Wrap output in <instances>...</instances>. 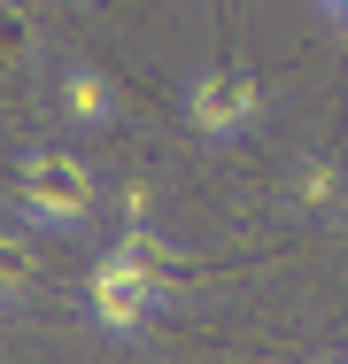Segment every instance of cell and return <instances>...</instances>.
<instances>
[{
	"mask_svg": "<svg viewBox=\"0 0 348 364\" xmlns=\"http://www.w3.org/2000/svg\"><path fill=\"white\" fill-rule=\"evenodd\" d=\"M317 8H325V16H333V23L348 31V0H317Z\"/></svg>",
	"mask_w": 348,
	"mask_h": 364,
	"instance_id": "obj_9",
	"label": "cell"
},
{
	"mask_svg": "<svg viewBox=\"0 0 348 364\" xmlns=\"http://www.w3.org/2000/svg\"><path fill=\"white\" fill-rule=\"evenodd\" d=\"M0 47H8V63H31V55H39V23H31L23 8H8V16H0Z\"/></svg>",
	"mask_w": 348,
	"mask_h": 364,
	"instance_id": "obj_7",
	"label": "cell"
},
{
	"mask_svg": "<svg viewBox=\"0 0 348 364\" xmlns=\"http://www.w3.org/2000/svg\"><path fill=\"white\" fill-rule=\"evenodd\" d=\"M31 287H39V256H31V240H23V218H16L0 232V294H8V310H16Z\"/></svg>",
	"mask_w": 348,
	"mask_h": 364,
	"instance_id": "obj_6",
	"label": "cell"
},
{
	"mask_svg": "<svg viewBox=\"0 0 348 364\" xmlns=\"http://www.w3.org/2000/svg\"><path fill=\"white\" fill-rule=\"evenodd\" d=\"M170 294L155 272H139L132 256H116V248H101L93 256V272H85V310H93V326L109 333V341H139L163 310H170Z\"/></svg>",
	"mask_w": 348,
	"mask_h": 364,
	"instance_id": "obj_2",
	"label": "cell"
},
{
	"mask_svg": "<svg viewBox=\"0 0 348 364\" xmlns=\"http://www.w3.org/2000/svg\"><path fill=\"white\" fill-rule=\"evenodd\" d=\"M341 364H348V357H341Z\"/></svg>",
	"mask_w": 348,
	"mask_h": 364,
	"instance_id": "obj_10",
	"label": "cell"
},
{
	"mask_svg": "<svg viewBox=\"0 0 348 364\" xmlns=\"http://www.w3.org/2000/svg\"><path fill=\"white\" fill-rule=\"evenodd\" d=\"M116 210H124V225H155V218H163V194H155L147 178H132V186L116 194Z\"/></svg>",
	"mask_w": 348,
	"mask_h": 364,
	"instance_id": "obj_8",
	"label": "cell"
},
{
	"mask_svg": "<svg viewBox=\"0 0 348 364\" xmlns=\"http://www.w3.org/2000/svg\"><path fill=\"white\" fill-rule=\"evenodd\" d=\"M55 101H62V117L77 132H109L116 124V85H109L101 63H62L55 70Z\"/></svg>",
	"mask_w": 348,
	"mask_h": 364,
	"instance_id": "obj_4",
	"label": "cell"
},
{
	"mask_svg": "<svg viewBox=\"0 0 348 364\" xmlns=\"http://www.w3.org/2000/svg\"><path fill=\"white\" fill-rule=\"evenodd\" d=\"M101 210L93 163L70 147H23L16 155V218L31 232H85Z\"/></svg>",
	"mask_w": 348,
	"mask_h": 364,
	"instance_id": "obj_1",
	"label": "cell"
},
{
	"mask_svg": "<svg viewBox=\"0 0 348 364\" xmlns=\"http://www.w3.org/2000/svg\"><path fill=\"white\" fill-rule=\"evenodd\" d=\"M341 194H348V171H341V155H302V163H294V178H286V202H294L302 218L333 210Z\"/></svg>",
	"mask_w": 348,
	"mask_h": 364,
	"instance_id": "obj_5",
	"label": "cell"
},
{
	"mask_svg": "<svg viewBox=\"0 0 348 364\" xmlns=\"http://www.w3.org/2000/svg\"><path fill=\"white\" fill-rule=\"evenodd\" d=\"M186 124L202 132L209 147H232L263 124V85L248 63H209V70L186 77Z\"/></svg>",
	"mask_w": 348,
	"mask_h": 364,
	"instance_id": "obj_3",
	"label": "cell"
}]
</instances>
